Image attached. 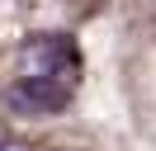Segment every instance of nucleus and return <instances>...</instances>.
<instances>
[{"label": "nucleus", "mask_w": 156, "mask_h": 151, "mask_svg": "<svg viewBox=\"0 0 156 151\" xmlns=\"http://www.w3.org/2000/svg\"><path fill=\"white\" fill-rule=\"evenodd\" d=\"M71 90L62 80H43V76H24L19 85H10V109L24 118H48V113L66 109Z\"/></svg>", "instance_id": "nucleus-1"}, {"label": "nucleus", "mask_w": 156, "mask_h": 151, "mask_svg": "<svg viewBox=\"0 0 156 151\" xmlns=\"http://www.w3.org/2000/svg\"><path fill=\"white\" fill-rule=\"evenodd\" d=\"M0 151H29V146H19V142H10V146H0Z\"/></svg>", "instance_id": "nucleus-2"}]
</instances>
